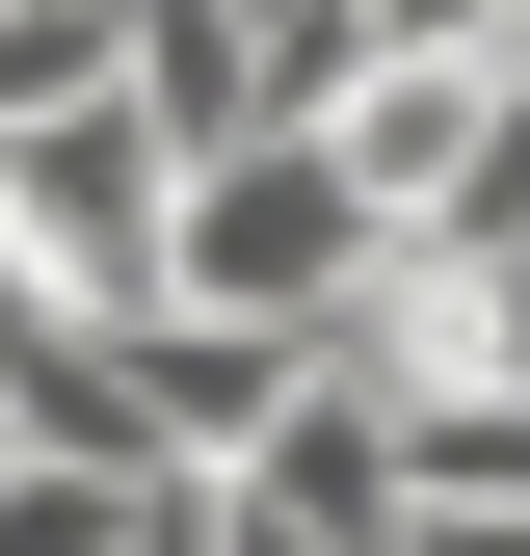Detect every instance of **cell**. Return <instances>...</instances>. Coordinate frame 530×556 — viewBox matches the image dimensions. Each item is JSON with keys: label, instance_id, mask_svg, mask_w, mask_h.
<instances>
[{"label": "cell", "instance_id": "1", "mask_svg": "<svg viewBox=\"0 0 530 556\" xmlns=\"http://www.w3.org/2000/svg\"><path fill=\"white\" fill-rule=\"evenodd\" d=\"M345 292H398V213H371V160H345V132H265V160H213V186H186V318L318 344Z\"/></svg>", "mask_w": 530, "mask_h": 556}, {"label": "cell", "instance_id": "2", "mask_svg": "<svg viewBox=\"0 0 530 556\" xmlns=\"http://www.w3.org/2000/svg\"><path fill=\"white\" fill-rule=\"evenodd\" d=\"M398 556H530V477H425V504H398Z\"/></svg>", "mask_w": 530, "mask_h": 556}]
</instances>
